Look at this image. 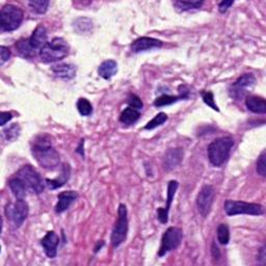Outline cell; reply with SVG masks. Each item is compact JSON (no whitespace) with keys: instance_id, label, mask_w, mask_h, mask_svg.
<instances>
[{"instance_id":"1","label":"cell","mask_w":266,"mask_h":266,"mask_svg":"<svg viewBox=\"0 0 266 266\" xmlns=\"http://www.w3.org/2000/svg\"><path fill=\"white\" fill-rule=\"evenodd\" d=\"M32 154L38 164L47 170L60 166V154L54 149L51 139L47 135H40L32 143Z\"/></svg>"},{"instance_id":"2","label":"cell","mask_w":266,"mask_h":266,"mask_svg":"<svg viewBox=\"0 0 266 266\" xmlns=\"http://www.w3.org/2000/svg\"><path fill=\"white\" fill-rule=\"evenodd\" d=\"M233 147L234 140L230 137L218 138L211 142L207 149L210 164L216 168H220L225 165L230 157Z\"/></svg>"},{"instance_id":"3","label":"cell","mask_w":266,"mask_h":266,"mask_svg":"<svg viewBox=\"0 0 266 266\" xmlns=\"http://www.w3.org/2000/svg\"><path fill=\"white\" fill-rule=\"evenodd\" d=\"M69 53V45L63 38H54L48 42L45 47L39 52L40 58L43 63L50 64L62 61Z\"/></svg>"},{"instance_id":"4","label":"cell","mask_w":266,"mask_h":266,"mask_svg":"<svg viewBox=\"0 0 266 266\" xmlns=\"http://www.w3.org/2000/svg\"><path fill=\"white\" fill-rule=\"evenodd\" d=\"M23 11L14 5H7L0 12V29L3 33L16 31L23 21Z\"/></svg>"},{"instance_id":"5","label":"cell","mask_w":266,"mask_h":266,"mask_svg":"<svg viewBox=\"0 0 266 266\" xmlns=\"http://www.w3.org/2000/svg\"><path fill=\"white\" fill-rule=\"evenodd\" d=\"M15 175L19 177V178L25 183L29 193L40 195L44 191L45 183H44L40 173L34 167L29 165L23 166Z\"/></svg>"},{"instance_id":"6","label":"cell","mask_w":266,"mask_h":266,"mask_svg":"<svg viewBox=\"0 0 266 266\" xmlns=\"http://www.w3.org/2000/svg\"><path fill=\"white\" fill-rule=\"evenodd\" d=\"M224 209L228 216H235L239 214L257 216L264 213V207L262 205L243 201L227 200L224 204Z\"/></svg>"},{"instance_id":"7","label":"cell","mask_w":266,"mask_h":266,"mask_svg":"<svg viewBox=\"0 0 266 266\" xmlns=\"http://www.w3.org/2000/svg\"><path fill=\"white\" fill-rule=\"evenodd\" d=\"M128 234V211L125 204H120L117 209V219L112 229L110 241L113 247L120 246L127 238Z\"/></svg>"},{"instance_id":"8","label":"cell","mask_w":266,"mask_h":266,"mask_svg":"<svg viewBox=\"0 0 266 266\" xmlns=\"http://www.w3.org/2000/svg\"><path fill=\"white\" fill-rule=\"evenodd\" d=\"M183 233L180 228L170 227L162 235L161 244L158 249V256L164 257L181 244Z\"/></svg>"},{"instance_id":"9","label":"cell","mask_w":266,"mask_h":266,"mask_svg":"<svg viewBox=\"0 0 266 266\" xmlns=\"http://www.w3.org/2000/svg\"><path fill=\"white\" fill-rule=\"evenodd\" d=\"M214 196L215 191L211 185H204L199 191L197 196V208L203 217L209 215L213 205Z\"/></svg>"},{"instance_id":"10","label":"cell","mask_w":266,"mask_h":266,"mask_svg":"<svg viewBox=\"0 0 266 266\" xmlns=\"http://www.w3.org/2000/svg\"><path fill=\"white\" fill-rule=\"evenodd\" d=\"M6 213L8 217L12 218L15 226L19 228L23 225L25 219L28 216L29 213L28 204L24 199H17V201L15 202L13 206H11V204L7 206Z\"/></svg>"},{"instance_id":"11","label":"cell","mask_w":266,"mask_h":266,"mask_svg":"<svg viewBox=\"0 0 266 266\" xmlns=\"http://www.w3.org/2000/svg\"><path fill=\"white\" fill-rule=\"evenodd\" d=\"M179 187V183L172 180L169 182L168 185V191H167V202H166V206L162 207V208H158L157 210V218L160 221L161 224H168L169 221V212L171 209V206L174 200V197L177 193V189Z\"/></svg>"},{"instance_id":"12","label":"cell","mask_w":266,"mask_h":266,"mask_svg":"<svg viewBox=\"0 0 266 266\" xmlns=\"http://www.w3.org/2000/svg\"><path fill=\"white\" fill-rule=\"evenodd\" d=\"M161 46H162V42L160 40L149 37H142L137 39L136 41H133L130 47L132 52L140 53L151 49L160 48Z\"/></svg>"},{"instance_id":"13","label":"cell","mask_w":266,"mask_h":266,"mask_svg":"<svg viewBox=\"0 0 266 266\" xmlns=\"http://www.w3.org/2000/svg\"><path fill=\"white\" fill-rule=\"evenodd\" d=\"M58 244H60V238L54 231H48L41 239V245L44 248V252L50 259L56 257Z\"/></svg>"},{"instance_id":"14","label":"cell","mask_w":266,"mask_h":266,"mask_svg":"<svg viewBox=\"0 0 266 266\" xmlns=\"http://www.w3.org/2000/svg\"><path fill=\"white\" fill-rule=\"evenodd\" d=\"M184 157V151L182 148H173L169 149L164 157V168L166 171L170 172L178 167Z\"/></svg>"},{"instance_id":"15","label":"cell","mask_w":266,"mask_h":266,"mask_svg":"<svg viewBox=\"0 0 266 266\" xmlns=\"http://www.w3.org/2000/svg\"><path fill=\"white\" fill-rule=\"evenodd\" d=\"M29 40V44L31 46L36 50V51H41L42 48L45 47L46 44L48 43V36H47V31L44 25L39 24L35 31L33 32L31 38Z\"/></svg>"},{"instance_id":"16","label":"cell","mask_w":266,"mask_h":266,"mask_svg":"<svg viewBox=\"0 0 266 266\" xmlns=\"http://www.w3.org/2000/svg\"><path fill=\"white\" fill-rule=\"evenodd\" d=\"M57 203L55 205V212L63 213L68 210L73 203H75L78 199V194L74 190H68L61 193L57 196Z\"/></svg>"},{"instance_id":"17","label":"cell","mask_w":266,"mask_h":266,"mask_svg":"<svg viewBox=\"0 0 266 266\" xmlns=\"http://www.w3.org/2000/svg\"><path fill=\"white\" fill-rule=\"evenodd\" d=\"M51 71L54 75L63 80H71L76 75V67L71 64H58L51 67Z\"/></svg>"},{"instance_id":"18","label":"cell","mask_w":266,"mask_h":266,"mask_svg":"<svg viewBox=\"0 0 266 266\" xmlns=\"http://www.w3.org/2000/svg\"><path fill=\"white\" fill-rule=\"evenodd\" d=\"M256 83V77L254 76V74L252 73H246L241 75L236 82L233 85L234 88V96L236 94H241V92H243L244 90H247V88L252 87L254 84ZM242 97V94H241Z\"/></svg>"},{"instance_id":"19","label":"cell","mask_w":266,"mask_h":266,"mask_svg":"<svg viewBox=\"0 0 266 266\" xmlns=\"http://www.w3.org/2000/svg\"><path fill=\"white\" fill-rule=\"evenodd\" d=\"M246 108L254 113L264 114L266 112V101L260 96H248L245 99Z\"/></svg>"},{"instance_id":"20","label":"cell","mask_w":266,"mask_h":266,"mask_svg":"<svg viewBox=\"0 0 266 266\" xmlns=\"http://www.w3.org/2000/svg\"><path fill=\"white\" fill-rule=\"evenodd\" d=\"M70 175H71V168L69 165L65 164L63 166L61 175L55 179H46V184L51 190L61 188L68 182V180L70 179Z\"/></svg>"},{"instance_id":"21","label":"cell","mask_w":266,"mask_h":266,"mask_svg":"<svg viewBox=\"0 0 266 266\" xmlns=\"http://www.w3.org/2000/svg\"><path fill=\"white\" fill-rule=\"evenodd\" d=\"M9 186L12 190V193L14 194V196L17 199H24L29 193V190L27 186L25 185V183L16 175L12 177V178L10 179Z\"/></svg>"},{"instance_id":"22","label":"cell","mask_w":266,"mask_h":266,"mask_svg":"<svg viewBox=\"0 0 266 266\" xmlns=\"http://www.w3.org/2000/svg\"><path fill=\"white\" fill-rule=\"evenodd\" d=\"M189 98V92L188 91H184L181 92V94L179 96H173V95H162L158 98L155 99L154 101V106L156 107H162V106H168V105H172L174 103L178 102L180 100L183 99H188Z\"/></svg>"},{"instance_id":"23","label":"cell","mask_w":266,"mask_h":266,"mask_svg":"<svg viewBox=\"0 0 266 266\" xmlns=\"http://www.w3.org/2000/svg\"><path fill=\"white\" fill-rule=\"evenodd\" d=\"M116 72H117V64L113 60H107L105 62H103L98 68L99 76L106 80L110 79L113 75H115Z\"/></svg>"},{"instance_id":"24","label":"cell","mask_w":266,"mask_h":266,"mask_svg":"<svg viewBox=\"0 0 266 266\" xmlns=\"http://www.w3.org/2000/svg\"><path fill=\"white\" fill-rule=\"evenodd\" d=\"M140 116H141L140 110L129 106L122 111L120 115V122L126 126H130L137 123L140 119Z\"/></svg>"},{"instance_id":"25","label":"cell","mask_w":266,"mask_h":266,"mask_svg":"<svg viewBox=\"0 0 266 266\" xmlns=\"http://www.w3.org/2000/svg\"><path fill=\"white\" fill-rule=\"evenodd\" d=\"M15 47H16L18 53L25 58H33L37 54V51L31 46V44H29L28 39L19 40Z\"/></svg>"},{"instance_id":"26","label":"cell","mask_w":266,"mask_h":266,"mask_svg":"<svg viewBox=\"0 0 266 266\" xmlns=\"http://www.w3.org/2000/svg\"><path fill=\"white\" fill-rule=\"evenodd\" d=\"M74 28H75L79 34H88L91 33L93 29V22L91 19L81 17L76 19L75 22H74Z\"/></svg>"},{"instance_id":"27","label":"cell","mask_w":266,"mask_h":266,"mask_svg":"<svg viewBox=\"0 0 266 266\" xmlns=\"http://www.w3.org/2000/svg\"><path fill=\"white\" fill-rule=\"evenodd\" d=\"M203 2H182V0H178V2H174V7L179 10L180 12H188L191 10H199L203 6Z\"/></svg>"},{"instance_id":"28","label":"cell","mask_w":266,"mask_h":266,"mask_svg":"<svg viewBox=\"0 0 266 266\" xmlns=\"http://www.w3.org/2000/svg\"><path fill=\"white\" fill-rule=\"evenodd\" d=\"M168 121V114L165 112H159L158 114H156L153 119L148 122L147 125L145 126L146 130H153L159 126H161L162 124H165Z\"/></svg>"},{"instance_id":"29","label":"cell","mask_w":266,"mask_h":266,"mask_svg":"<svg viewBox=\"0 0 266 266\" xmlns=\"http://www.w3.org/2000/svg\"><path fill=\"white\" fill-rule=\"evenodd\" d=\"M76 106H77L79 113L83 116H88L93 113V106L91 104V102L85 98L78 99Z\"/></svg>"},{"instance_id":"30","label":"cell","mask_w":266,"mask_h":266,"mask_svg":"<svg viewBox=\"0 0 266 266\" xmlns=\"http://www.w3.org/2000/svg\"><path fill=\"white\" fill-rule=\"evenodd\" d=\"M217 240L220 244L226 245L230 241V230L226 224H220L217 228Z\"/></svg>"},{"instance_id":"31","label":"cell","mask_w":266,"mask_h":266,"mask_svg":"<svg viewBox=\"0 0 266 266\" xmlns=\"http://www.w3.org/2000/svg\"><path fill=\"white\" fill-rule=\"evenodd\" d=\"M48 0H34V2H29L28 6L35 13L37 14H45L49 7Z\"/></svg>"},{"instance_id":"32","label":"cell","mask_w":266,"mask_h":266,"mask_svg":"<svg viewBox=\"0 0 266 266\" xmlns=\"http://www.w3.org/2000/svg\"><path fill=\"white\" fill-rule=\"evenodd\" d=\"M20 131H21V129H20L18 124H13L11 127L5 129L3 131V133H4V137L6 138L7 141L12 142V141H15L19 138Z\"/></svg>"},{"instance_id":"33","label":"cell","mask_w":266,"mask_h":266,"mask_svg":"<svg viewBox=\"0 0 266 266\" xmlns=\"http://www.w3.org/2000/svg\"><path fill=\"white\" fill-rule=\"evenodd\" d=\"M201 96L202 99L204 101V103L206 105H208L209 107H211L213 110L215 111H219L218 106L215 104V101H214V95L212 92H206V91H202L201 92Z\"/></svg>"},{"instance_id":"34","label":"cell","mask_w":266,"mask_h":266,"mask_svg":"<svg viewBox=\"0 0 266 266\" xmlns=\"http://www.w3.org/2000/svg\"><path fill=\"white\" fill-rule=\"evenodd\" d=\"M257 173L262 177L266 176V151L265 150L262 151V153L260 154L257 160Z\"/></svg>"},{"instance_id":"35","label":"cell","mask_w":266,"mask_h":266,"mask_svg":"<svg viewBox=\"0 0 266 266\" xmlns=\"http://www.w3.org/2000/svg\"><path fill=\"white\" fill-rule=\"evenodd\" d=\"M127 103H128L130 107H133V108H136V109H138V110H141V109H143V107H144V104H143L142 99H141L139 96L135 95V94H130V95L128 96Z\"/></svg>"},{"instance_id":"36","label":"cell","mask_w":266,"mask_h":266,"mask_svg":"<svg viewBox=\"0 0 266 266\" xmlns=\"http://www.w3.org/2000/svg\"><path fill=\"white\" fill-rule=\"evenodd\" d=\"M0 57H2V65H4L10 60L11 50L6 46H0Z\"/></svg>"},{"instance_id":"37","label":"cell","mask_w":266,"mask_h":266,"mask_svg":"<svg viewBox=\"0 0 266 266\" xmlns=\"http://www.w3.org/2000/svg\"><path fill=\"white\" fill-rule=\"evenodd\" d=\"M234 5V2H232V0H224V2H221L219 3L218 5V11L219 13L221 14H224L226 13L232 6Z\"/></svg>"},{"instance_id":"38","label":"cell","mask_w":266,"mask_h":266,"mask_svg":"<svg viewBox=\"0 0 266 266\" xmlns=\"http://www.w3.org/2000/svg\"><path fill=\"white\" fill-rule=\"evenodd\" d=\"M13 119V114L9 111H3L0 113V125L5 126L9 121Z\"/></svg>"},{"instance_id":"39","label":"cell","mask_w":266,"mask_h":266,"mask_svg":"<svg viewBox=\"0 0 266 266\" xmlns=\"http://www.w3.org/2000/svg\"><path fill=\"white\" fill-rule=\"evenodd\" d=\"M211 253H212V256H213L214 259H219L220 258V250H219V248H218V246L216 245L215 242L212 243Z\"/></svg>"},{"instance_id":"40","label":"cell","mask_w":266,"mask_h":266,"mask_svg":"<svg viewBox=\"0 0 266 266\" xmlns=\"http://www.w3.org/2000/svg\"><path fill=\"white\" fill-rule=\"evenodd\" d=\"M103 245H104V242H101V244H100V242H98V246H96L95 247V253H97L98 252V250H99V248H101Z\"/></svg>"}]
</instances>
